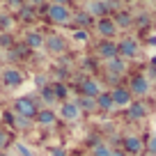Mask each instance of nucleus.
I'll use <instances>...</instances> for the list:
<instances>
[{"label": "nucleus", "instance_id": "f257e3e1", "mask_svg": "<svg viewBox=\"0 0 156 156\" xmlns=\"http://www.w3.org/2000/svg\"><path fill=\"white\" fill-rule=\"evenodd\" d=\"M37 112H39L37 110V103H34L30 97H21V99H16V101H14V115L23 117V119H32Z\"/></svg>", "mask_w": 156, "mask_h": 156}, {"label": "nucleus", "instance_id": "f03ea898", "mask_svg": "<svg viewBox=\"0 0 156 156\" xmlns=\"http://www.w3.org/2000/svg\"><path fill=\"white\" fill-rule=\"evenodd\" d=\"M46 19L51 21V23H58V25H64L71 21V12L67 9V5H51L48 12H46Z\"/></svg>", "mask_w": 156, "mask_h": 156}, {"label": "nucleus", "instance_id": "7ed1b4c3", "mask_svg": "<svg viewBox=\"0 0 156 156\" xmlns=\"http://www.w3.org/2000/svg\"><path fill=\"white\" fill-rule=\"evenodd\" d=\"M138 51H140L138 41H136V39H131V37H126V39H122V41L117 44V58H122L124 62H126V60L136 58Z\"/></svg>", "mask_w": 156, "mask_h": 156}, {"label": "nucleus", "instance_id": "20e7f679", "mask_svg": "<svg viewBox=\"0 0 156 156\" xmlns=\"http://www.w3.org/2000/svg\"><path fill=\"white\" fill-rule=\"evenodd\" d=\"M0 80H2L5 87H19V85L23 83V73H21L19 69L9 67V69H5V71L0 73Z\"/></svg>", "mask_w": 156, "mask_h": 156}, {"label": "nucleus", "instance_id": "39448f33", "mask_svg": "<svg viewBox=\"0 0 156 156\" xmlns=\"http://www.w3.org/2000/svg\"><path fill=\"white\" fill-rule=\"evenodd\" d=\"M129 92H131V97H145V94L149 92V80H147V76H133Z\"/></svg>", "mask_w": 156, "mask_h": 156}, {"label": "nucleus", "instance_id": "423d86ee", "mask_svg": "<svg viewBox=\"0 0 156 156\" xmlns=\"http://www.w3.org/2000/svg\"><path fill=\"white\" fill-rule=\"evenodd\" d=\"M58 112H60V117H62L64 122H76L78 117H80V110H78L76 101H64Z\"/></svg>", "mask_w": 156, "mask_h": 156}, {"label": "nucleus", "instance_id": "0eeeda50", "mask_svg": "<svg viewBox=\"0 0 156 156\" xmlns=\"http://www.w3.org/2000/svg\"><path fill=\"white\" fill-rule=\"evenodd\" d=\"M80 97H87V99H97L99 94H101V85H99V80H94V78H85L83 83H80Z\"/></svg>", "mask_w": 156, "mask_h": 156}, {"label": "nucleus", "instance_id": "6e6552de", "mask_svg": "<svg viewBox=\"0 0 156 156\" xmlns=\"http://www.w3.org/2000/svg\"><path fill=\"white\" fill-rule=\"evenodd\" d=\"M44 46L51 53H62L67 48V39L60 37V34H51V37H44Z\"/></svg>", "mask_w": 156, "mask_h": 156}, {"label": "nucleus", "instance_id": "1a4fd4ad", "mask_svg": "<svg viewBox=\"0 0 156 156\" xmlns=\"http://www.w3.org/2000/svg\"><path fill=\"white\" fill-rule=\"evenodd\" d=\"M110 97H112V103L119 108H129V103H131V92L126 87H115L110 92Z\"/></svg>", "mask_w": 156, "mask_h": 156}, {"label": "nucleus", "instance_id": "9d476101", "mask_svg": "<svg viewBox=\"0 0 156 156\" xmlns=\"http://www.w3.org/2000/svg\"><path fill=\"white\" fill-rule=\"evenodd\" d=\"M122 147H124L122 151L126 156H136V154H140L142 142H140V138H138V136H126V138H124V142H122Z\"/></svg>", "mask_w": 156, "mask_h": 156}, {"label": "nucleus", "instance_id": "9b49d317", "mask_svg": "<svg viewBox=\"0 0 156 156\" xmlns=\"http://www.w3.org/2000/svg\"><path fill=\"white\" fill-rule=\"evenodd\" d=\"M147 112H149L147 103H142V101H131L129 103V117H131V119H142V117H147Z\"/></svg>", "mask_w": 156, "mask_h": 156}, {"label": "nucleus", "instance_id": "f8f14e48", "mask_svg": "<svg viewBox=\"0 0 156 156\" xmlns=\"http://www.w3.org/2000/svg\"><path fill=\"white\" fill-rule=\"evenodd\" d=\"M99 55H101L103 60H112V58H117V44H112V41H108V39H103L101 44H99Z\"/></svg>", "mask_w": 156, "mask_h": 156}, {"label": "nucleus", "instance_id": "ddd939ff", "mask_svg": "<svg viewBox=\"0 0 156 156\" xmlns=\"http://www.w3.org/2000/svg\"><path fill=\"white\" fill-rule=\"evenodd\" d=\"M106 69H108V73H110V76H122L124 71H126V62H124L122 58H112V60H108L106 62Z\"/></svg>", "mask_w": 156, "mask_h": 156}, {"label": "nucleus", "instance_id": "4468645a", "mask_svg": "<svg viewBox=\"0 0 156 156\" xmlns=\"http://www.w3.org/2000/svg\"><path fill=\"white\" fill-rule=\"evenodd\" d=\"M87 14L90 16H106L108 14V0H90V5H87Z\"/></svg>", "mask_w": 156, "mask_h": 156}, {"label": "nucleus", "instance_id": "2eb2a0df", "mask_svg": "<svg viewBox=\"0 0 156 156\" xmlns=\"http://www.w3.org/2000/svg\"><path fill=\"white\" fill-rule=\"evenodd\" d=\"M97 30L103 34V37H112V34L117 32V25L112 23L110 19H106V16H103V19H99V21H97Z\"/></svg>", "mask_w": 156, "mask_h": 156}, {"label": "nucleus", "instance_id": "dca6fc26", "mask_svg": "<svg viewBox=\"0 0 156 156\" xmlns=\"http://www.w3.org/2000/svg\"><path fill=\"white\" fill-rule=\"evenodd\" d=\"M112 108H115V103H112V97H110V92H101V94L97 97V110L110 112Z\"/></svg>", "mask_w": 156, "mask_h": 156}, {"label": "nucleus", "instance_id": "f3484780", "mask_svg": "<svg viewBox=\"0 0 156 156\" xmlns=\"http://www.w3.org/2000/svg\"><path fill=\"white\" fill-rule=\"evenodd\" d=\"M34 117H37V122L41 124V126H51V124H53L55 119H58V115H55V112L51 110V108H46V110H39Z\"/></svg>", "mask_w": 156, "mask_h": 156}, {"label": "nucleus", "instance_id": "a211bd4d", "mask_svg": "<svg viewBox=\"0 0 156 156\" xmlns=\"http://www.w3.org/2000/svg\"><path fill=\"white\" fill-rule=\"evenodd\" d=\"M25 46H28V48H41V46H44V37H41L39 32H28Z\"/></svg>", "mask_w": 156, "mask_h": 156}, {"label": "nucleus", "instance_id": "6ab92c4d", "mask_svg": "<svg viewBox=\"0 0 156 156\" xmlns=\"http://www.w3.org/2000/svg\"><path fill=\"white\" fill-rule=\"evenodd\" d=\"M78 110H85V112H94L97 110V99H87V97H80V101H76Z\"/></svg>", "mask_w": 156, "mask_h": 156}, {"label": "nucleus", "instance_id": "aec40b11", "mask_svg": "<svg viewBox=\"0 0 156 156\" xmlns=\"http://www.w3.org/2000/svg\"><path fill=\"white\" fill-rule=\"evenodd\" d=\"M112 23H115L117 28H129V25L133 23V16L129 14V12H119V14L115 16V21H112Z\"/></svg>", "mask_w": 156, "mask_h": 156}, {"label": "nucleus", "instance_id": "412c9836", "mask_svg": "<svg viewBox=\"0 0 156 156\" xmlns=\"http://www.w3.org/2000/svg\"><path fill=\"white\" fill-rule=\"evenodd\" d=\"M41 99H44V101L48 103V106H53V103L58 101V99H55V94H53V87H51V85L41 90Z\"/></svg>", "mask_w": 156, "mask_h": 156}, {"label": "nucleus", "instance_id": "4be33fe9", "mask_svg": "<svg viewBox=\"0 0 156 156\" xmlns=\"http://www.w3.org/2000/svg\"><path fill=\"white\" fill-rule=\"evenodd\" d=\"M53 87V94H55V99H64L69 94V90H67V85H62V83H55V85H51Z\"/></svg>", "mask_w": 156, "mask_h": 156}, {"label": "nucleus", "instance_id": "5701e85b", "mask_svg": "<svg viewBox=\"0 0 156 156\" xmlns=\"http://www.w3.org/2000/svg\"><path fill=\"white\" fill-rule=\"evenodd\" d=\"M94 156H112V149L108 145H103V142H99V145L94 147Z\"/></svg>", "mask_w": 156, "mask_h": 156}, {"label": "nucleus", "instance_id": "b1692460", "mask_svg": "<svg viewBox=\"0 0 156 156\" xmlns=\"http://www.w3.org/2000/svg\"><path fill=\"white\" fill-rule=\"evenodd\" d=\"M73 19H76V23H78V25H87L92 16H90L87 12H80V14H76V16H73Z\"/></svg>", "mask_w": 156, "mask_h": 156}, {"label": "nucleus", "instance_id": "393cba45", "mask_svg": "<svg viewBox=\"0 0 156 156\" xmlns=\"http://www.w3.org/2000/svg\"><path fill=\"white\" fill-rule=\"evenodd\" d=\"M7 119H9V122H14L16 126H28V124H30V119H23V117H19V115H9Z\"/></svg>", "mask_w": 156, "mask_h": 156}, {"label": "nucleus", "instance_id": "a878e982", "mask_svg": "<svg viewBox=\"0 0 156 156\" xmlns=\"http://www.w3.org/2000/svg\"><path fill=\"white\" fill-rule=\"evenodd\" d=\"M16 154H19V156H32V151H30L23 142H16Z\"/></svg>", "mask_w": 156, "mask_h": 156}, {"label": "nucleus", "instance_id": "bb28decb", "mask_svg": "<svg viewBox=\"0 0 156 156\" xmlns=\"http://www.w3.org/2000/svg\"><path fill=\"white\" fill-rule=\"evenodd\" d=\"M73 39H76V41H87L90 34H87V30H76V32H73Z\"/></svg>", "mask_w": 156, "mask_h": 156}, {"label": "nucleus", "instance_id": "cd10ccee", "mask_svg": "<svg viewBox=\"0 0 156 156\" xmlns=\"http://www.w3.org/2000/svg\"><path fill=\"white\" fill-rule=\"evenodd\" d=\"M136 21H138V25H147V23H149V16H147V14H140Z\"/></svg>", "mask_w": 156, "mask_h": 156}, {"label": "nucleus", "instance_id": "c85d7f7f", "mask_svg": "<svg viewBox=\"0 0 156 156\" xmlns=\"http://www.w3.org/2000/svg\"><path fill=\"white\" fill-rule=\"evenodd\" d=\"M9 25H12V21L7 19V16H2V19H0V28H5V30H7Z\"/></svg>", "mask_w": 156, "mask_h": 156}, {"label": "nucleus", "instance_id": "c756f323", "mask_svg": "<svg viewBox=\"0 0 156 156\" xmlns=\"http://www.w3.org/2000/svg\"><path fill=\"white\" fill-rule=\"evenodd\" d=\"M0 44H2V46H9V44H12L9 34H2V37H0Z\"/></svg>", "mask_w": 156, "mask_h": 156}, {"label": "nucleus", "instance_id": "7c9ffc66", "mask_svg": "<svg viewBox=\"0 0 156 156\" xmlns=\"http://www.w3.org/2000/svg\"><path fill=\"white\" fill-rule=\"evenodd\" d=\"M7 145V136H5V131H0V149Z\"/></svg>", "mask_w": 156, "mask_h": 156}, {"label": "nucleus", "instance_id": "2f4dec72", "mask_svg": "<svg viewBox=\"0 0 156 156\" xmlns=\"http://www.w3.org/2000/svg\"><path fill=\"white\" fill-rule=\"evenodd\" d=\"M149 151H151V154H156V136L151 138V142H149Z\"/></svg>", "mask_w": 156, "mask_h": 156}, {"label": "nucleus", "instance_id": "473e14b6", "mask_svg": "<svg viewBox=\"0 0 156 156\" xmlns=\"http://www.w3.org/2000/svg\"><path fill=\"white\" fill-rule=\"evenodd\" d=\"M53 156H64V151L60 149V147H55V149H53Z\"/></svg>", "mask_w": 156, "mask_h": 156}, {"label": "nucleus", "instance_id": "72a5a7b5", "mask_svg": "<svg viewBox=\"0 0 156 156\" xmlns=\"http://www.w3.org/2000/svg\"><path fill=\"white\" fill-rule=\"evenodd\" d=\"M112 156H126V154H124L122 149H112Z\"/></svg>", "mask_w": 156, "mask_h": 156}, {"label": "nucleus", "instance_id": "f704fd0d", "mask_svg": "<svg viewBox=\"0 0 156 156\" xmlns=\"http://www.w3.org/2000/svg\"><path fill=\"white\" fill-rule=\"evenodd\" d=\"M9 5L12 7H21V0H9Z\"/></svg>", "mask_w": 156, "mask_h": 156}, {"label": "nucleus", "instance_id": "c9c22d12", "mask_svg": "<svg viewBox=\"0 0 156 156\" xmlns=\"http://www.w3.org/2000/svg\"><path fill=\"white\" fill-rule=\"evenodd\" d=\"M55 5H64V2H69V0H53Z\"/></svg>", "mask_w": 156, "mask_h": 156}, {"label": "nucleus", "instance_id": "e433bc0d", "mask_svg": "<svg viewBox=\"0 0 156 156\" xmlns=\"http://www.w3.org/2000/svg\"><path fill=\"white\" fill-rule=\"evenodd\" d=\"M0 156H12V154H0Z\"/></svg>", "mask_w": 156, "mask_h": 156}]
</instances>
